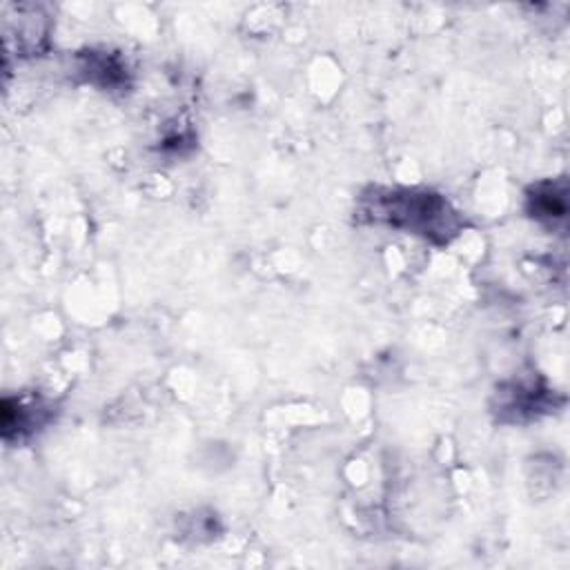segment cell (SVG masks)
I'll use <instances>...</instances> for the list:
<instances>
[{
	"mask_svg": "<svg viewBox=\"0 0 570 570\" xmlns=\"http://www.w3.org/2000/svg\"><path fill=\"white\" fill-rule=\"evenodd\" d=\"M365 214H372L374 220L392 227L410 229L430 238L439 236V240H448V236L456 232V214L441 196L428 191L376 189L372 196H365Z\"/></svg>",
	"mask_w": 570,
	"mask_h": 570,
	"instance_id": "6da1fadb",
	"label": "cell"
}]
</instances>
